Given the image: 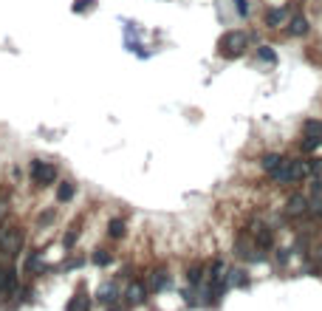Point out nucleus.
<instances>
[{
  "mask_svg": "<svg viewBox=\"0 0 322 311\" xmlns=\"http://www.w3.org/2000/svg\"><path fill=\"white\" fill-rule=\"evenodd\" d=\"M77 238H79V229H71L65 238H62V246H65V249H71V246L77 244Z\"/></svg>",
  "mask_w": 322,
  "mask_h": 311,
  "instance_id": "nucleus-26",
  "label": "nucleus"
},
{
  "mask_svg": "<svg viewBox=\"0 0 322 311\" xmlns=\"http://www.w3.org/2000/svg\"><path fill=\"white\" fill-rule=\"evenodd\" d=\"M246 49H249V37H246V31H226V34L218 40L220 57H229V60L240 57Z\"/></svg>",
  "mask_w": 322,
  "mask_h": 311,
  "instance_id": "nucleus-1",
  "label": "nucleus"
},
{
  "mask_svg": "<svg viewBox=\"0 0 322 311\" xmlns=\"http://www.w3.org/2000/svg\"><path fill=\"white\" fill-rule=\"evenodd\" d=\"M85 9H93V0H77L73 3V12H85Z\"/></svg>",
  "mask_w": 322,
  "mask_h": 311,
  "instance_id": "nucleus-27",
  "label": "nucleus"
},
{
  "mask_svg": "<svg viewBox=\"0 0 322 311\" xmlns=\"http://www.w3.org/2000/svg\"><path fill=\"white\" fill-rule=\"evenodd\" d=\"M23 244H26L23 226H3L0 229V252H6L9 257H17L23 252Z\"/></svg>",
  "mask_w": 322,
  "mask_h": 311,
  "instance_id": "nucleus-2",
  "label": "nucleus"
},
{
  "mask_svg": "<svg viewBox=\"0 0 322 311\" xmlns=\"http://www.w3.org/2000/svg\"><path fill=\"white\" fill-rule=\"evenodd\" d=\"M308 215H314V218H322V196H314L311 198V212Z\"/></svg>",
  "mask_w": 322,
  "mask_h": 311,
  "instance_id": "nucleus-24",
  "label": "nucleus"
},
{
  "mask_svg": "<svg viewBox=\"0 0 322 311\" xmlns=\"http://www.w3.org/2000/svg\"><path fill=\"white\" fill-rule=\"evenodd\" d=\"M204 280H207V266H204V263H192V266L187 269V283L192 289H198Z\"/></svg>",
  "mask_w": 322,
  "mask_h": 311,
  "instance_id": "nucleus-14",
  "label": "nucleus"
},
{
  "mask_svg": "<svg viewBox=\"0 0 322 311\" xmlns=\"http://www.w3.org/2000/svg\"><path fill=\"white\" fill-rule=\"evenodd\" d=\"M252 241H255V246L260 252H266V249H271V246H274L271 229H268V226H263V224H257L255 229H252Z\"/></svg>",
  "mask_w": 322,
  "mask_h": 311,
  "instance_id": "nucleus-10",
  "label": "nucleus"
},
{
  "mask_svg": "<svg viewBox=\"0 0 322 311\" xmlns=\"http://www.w3.org/2000/svg\"><path fill=\"white\" fill-rule=\"evenodd\" d=\"M14 292H17V269L0 266V297L3 294H14Z\"/></svg>",
  "mask_w": 322,
  "mask_h": 311,
  "instance_id": "nucleus-8",
  "label": "nucleus"
},
{
  "mask_svg": "<svg viewBox=\"0 0 322 311\" xmlns=\"http://www.w3.org/2000/svg\"><path fill=\"white\" fill-rule=\"evenodd\" d=\"M311 212V196H303V193H294L286 201V215L291 218H303V215Z\"/></svg>",
  "mask_w": 322,
  "mask_h": 311,
  "instance_id": "nucleus-4",
  "label": "nucleus"
},
{
  "mask_svg": "<svg viewBox=\"0 0 322 311\" xmlns=\"http://www.w3.org/2000/svg\"><path fill=\"white\" fill-rule=\"evenodd\" d=\"M110 311H122V308H110Z\"/></svg>",
  "mask_w": 322,
  "mask_h": 311,
  "instance_id": "nucleus-31",
  "label": "nucleus"
},
{
  "mask_svg": "<svg viewBox=\"0 0 322 311\" xmlns=\"http://www.w3.org/2000/svg\"><path fill=\"white\" fill-rule=\"evenodd\" d=\"M263 23H266V29H271V31H277L280 26H286L288 23V6H277V9H271V12H266Z\"/></svg>",
  "mask_w": 322,
  "mask_h": 311,
  "instance_id": "nucleus-11",
  "label": "nucleus"
},
{
  "mask_svg": "<svg viewBox=\"0 0 322 311\" xmlns=\"http://www.w3.org/2000/svg\"><path fill=\"white\" fill-rule=\"evenodd\" d=\"M311 176H322V159H311Z\"/></svg>",
  "mask_w": 322,
  "mask_h": 311,
  "instance_id": "nucleus-29",
  "label": "nucleus"
},
{
  "mask_svg": "<svg viewBox=\"0 0 322 311\" xmlns=\"http://www.w3.org/2000/svg\"><path fill=\"white\" fill-rule=\"evenodd\" d=\"M283 29H286L288 37H294V40H297V37H305L311 31V20L305 17V14H294V17H288V23L283 26Z\"/></svg>",
  "mask_w": 322,
  "mask_h": 311,
  "instance_id": "nucleus-6",
  "label": "nucleus"
},
{
  "mask_svg": "<svg viewBox=\"0 0 322 311\" xmlns=\"http://www.w3.org/2000/svg\"><path fill=\"white\" fill-rule=\"evenodd\" d=\"M235 6H237V14H240V17L249 14V3H246V0H235Z\"/></svg>",
  "mask_w": 322,
  "mask_h": 311,
  "instance_id": "nucleus-28",
  "label": "nucleus"
},
{
  "mask_svg": "<svg viewBox=\"0 0 322 311\" xmlns=\"http://www.w3.org/2000/svg\"><path fill=\"white\" fill-rule=\"evenodd\" d=\"M147 292H150V289H147L144 280H133L128 286V292H125V305H130V308H133V305H141L147 300Z\"/></svg>",
  "mask_w": 322,
  "mask_h": 311,
  "instance_id": "nucleus-5",
  "label": "nucleus"
},
{
  "mask_svg": "<svg viewBox=\"0 0 322 311\" xmlns=\"http://www.w3.org/2000/svg\"><path fill=\"white\" fill-rule=\"evenodd\" d=\"M60 178V170H57L51 161H40L34 159L31 161V184H34L37 189H43V187H51V184Z\"/></svg>",
  "mask_w": 322,
  "mask_h": 311,
  "instance_id": "nucleus-3",
  "label": "nucleus"
},
{
  "mask_svg": "<svg viewBox=\"0 0 322 311\" xmlns=\"http://www.w3.org/2000/svg\"><path fill=\"white\" fill-rule=\"evenodd\" d=\"M40 272H43V255H40V252H26L23 275H40Z\"/></svg>",
  "mask_w": 322,
  "mask_h": 311,
  "instance_id": "nucleus-12",
  "label": "nucleus"
},
{
  "mask_svg": "<svg viewBox=\"0 0 322 311\" xmlns=\"http://www.w3.org/2000/svg\"><path fill=\"white\" fill-rule=\"evenodd\" d=\"M322 147V139H316V136H303V139H300V153H305V156H308V153H316Z\"/></svg>",
  "mask_w": 322,
  "mask_h": 311,
  "instance_id": "nucleus-18",
  "label": "nucleus"
},
{
  "mask_svg": "<svg viewBox=\"0 0 322 311\" xmlns=\"http://www.w3.org/2000/svg\"><path fill=\"white\" fill-rule=\"evenodd\" d=\"M257 60L274 65V62H277V51H274L271 45H257Z\"/></svg>",
  "mask_w": 322,
  "mask_h": 311,
  "instance_id": "nucleus-20",
  "label": "nucleus"
},
{
  "mask_svg": "<svg viewBox=\"0 0 322 311\" xmlns=\"http://www.w3.org/2000/svg\"><path fill=\"white\" fill-rule=\"evenodd\" d=\"M96 297H99V303H116V300H119V289H116V283H102L99 292H96Z\"/></svg>",
  "mask_w": 322,
  "mask_h": 311,
  "instance_id": "nucleus-16",
  "label": "nucleus"
},
{
  "mask_svg": "<svg viewBox=\"0 0 322 311\" xmlns=\"http://www.w3.org/2000/svg\"><path fill=\"white\" fill-rule=\"evenodd\" d=\"M283 161H286V156H280V153H266V156H260V170L271 176L274 170L283 167Z\"/></svg>",
  "mask_w": 322,
  "mask_h": 311,
  "instance_id": "nucleus-13",
  "label": "nucleus"
},
{
  "mask_svg": "<svg viewBox=\"0 0 322 311\" xmlns=\"http://www.w3.org/2000/svg\"><path fill=\"white\" fill-rule=\"evenodd\" d=\"M71 198H73V184L71 181H62L60 189H57V201L65 204V201H71Z\"/></svg>",
  "mask_w": 322,
  "mask_h": 311,
  "instance_id": "nucleus-22",
  "label": "nucleus"
},
{
  "mask_svg": "<svg viewBox=\"0 0 322 311\" xmlns=\"http://www.w3.org/2000/svg\"><path fill=\"white\" fill-rule=\"evenodd\" d=\"M319 150H322V147H319Z\"/></svg>",
  "mask_w": 322,
  "mask_h": 311,
  "instance_id": "nucleus-32",
  "label": "nucleus"
},
{
  "mask_svg": "<svg viewBox=\"0 0 322 311\" xmlns=\"http://www.w3.org/2000/svg\"><path fill=\"white\" fill-rule=\"evenodd\" d=\"M303 136H316V139H322V119H305Z\"/></svg>",
  "mask_w": 322,
  "mask_h": 311,
  "instance_id": "nucleus-19",
  "label": "nucleus"
},
{
  "mask_svg": "<svg viewBox=\"0 0 322 311\" xmlns=\"http://www.w3.org/2000/svg\"><path fill=\"white\" fill-rule=\"evenodd\" d=\"M167 286H170V272H167L164 266L150 269V277H147V289H150V292H164Z\"/></svg>",
  "mask_w": 322,
  "mask_h": 311,
  "instance_id": "nucleus-9",
  "label": "nucleus"
},
{
  "mask_svg": "<svg viewBox=\"0 0 322 311\" xmlns=\"http://www.w3.org/2000/svg\"><path fill=\"white\" fill-rule=\"evenodd\" d=\"M0 218H3V204H0Z\"/></svg>",
  "mask_w": 322,
  "mask_h": 311,
  "instance_id": "nucleus-30",
  "label": "nucleus"
},
{
  "mask_svg": "<svg viewBox=\"0 0 322 311\" xmlns=\"http://www.w3.org/2000/svg\"><path fill=\"white\" fill-rule=\"evenodd\" d=\"M288 257H291V249H286V246H283V249H274V260H277L280 266H286Z\"/></svg>",
  "mask_w": 322,
  "mask_h": 311,
  "instance_id": "nucleus-23",
  "label": "nucleus"
},
{
  "mask_svg": "<svg viewBox=\"0 0 322 311\" xmlns=\"http://www.w3.org/2000/svg\"><path fill=\"white\" fill-rule=\"evenodd\" d=\"M65 311H91V300H88V294H73L71 300H68Z\"/></svg>",
  "mask_w": 322,
  "mask_h": 311,
  "instance_id": "nucleus-17",
  "label": "nucleus"
},
{
  "mask_svg": "<svg viewBox=\"0 0 322 311\" xmlns=\"http://www.w3.org/2000/svg\"><path fill=\"white\" fill-rule=\"evenodd\" d=\"M91 260L96 263V266H110L113 263V252H108V249H96L91 255Z\"/></svg>",
  "mask_w": 322,
  "mask_h": 311,
  "instance_id": "nucleus-21",
  "label": "nucleus"
},
{
  "mask_svg": "<svg viewBox=\"0 0 322 311\" xmlns=\"http://www.w3.org/2000/svg\"><path fill=\"white\" fill-rule=\"evenodd\" d=\"M274 184H280V187H286V184H297V173H294V159H286L283 161V167H280V170H274L271 176Z\"/></svg>",
  "mask_w": 322,
  "mask_h": 311,
  "instance_id": "nucleus-7",
  "label": "nucleus"
},
{
  "mask_svg": "<svg viewBox=\"0 0 322 311\" xmlns=\"http://www.w3.org/2000/svg\"><path fill=\"white\" fill-rule=\"evenodd\" d=\"M308 189H311V196H322V176H314V178H311Z\"/></svg>",
  "mask_w": 322,
  "mask_h": 311,
  "instance_id": "nucleus-25",
  "label": "nucleus"
},
{
  "mask_svg": "<svg viewBox=\"0 0 322 311\" xmlns=\"http://www.w3.org/2000/svg\"><path fill=\"white\" fill-rule=\"evenodd\" d=\"M125 232H128V221H125V218H113V221H108V238H110V241L125 238Z\"/></svg>",
  "mask_w": 322,
  "mask_h": 311,
  "instance_id": "nucleus-15",
  "label": "nucleus"
}]
</instances>
